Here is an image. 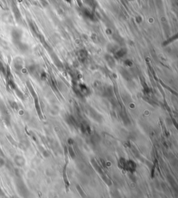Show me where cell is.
<instances>
[{"mask_svg":"<svg viewBox=\"0 0 178 198\" xmlns=\"http://www.w3.org/2000/svg\"><path fill=\"white\" fill-rule=\"evenodd\" d=\"M66 1H68L69 3H70V2H71V0H66Z\"/></svg>","mask_w":178,"mask_h":198,"instance_id":"obj_1","label":"cell"}]
</instances>
